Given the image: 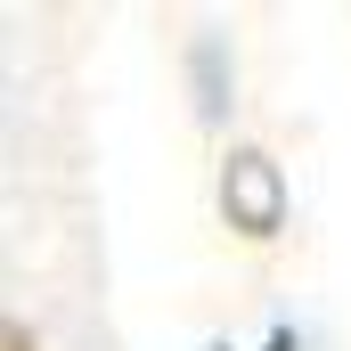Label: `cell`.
<instances>
[{"label": "cell", "mask_w": 351, "mask_h": 351, "mask_svg": "<svg viewBox=\"0 0 351 351\" xmlns=\"http://www.w3.org/2000/svg\"><path fill=\"white\" fill-rule=\"evenodd\" d=\"M8 351H33V335H25V327H8Z\"/></svg>", "instance_id": "cell-2"}, {"label": "cell", "mask_w": 351, "mask_h": 351, "mask_svg": "<svg viewBox=\"0 0 351 351\" xmlns=\"http://www.w3.org/2000/svg\"><path fill=\"white\" fill-rule=\"evenodd\" d=\"M229 204H237V221H245L254 237L278 229V180H269L262 156H237V164H229Z\"/></svg>", "instance_id": "cell-1"}]
</instances>
